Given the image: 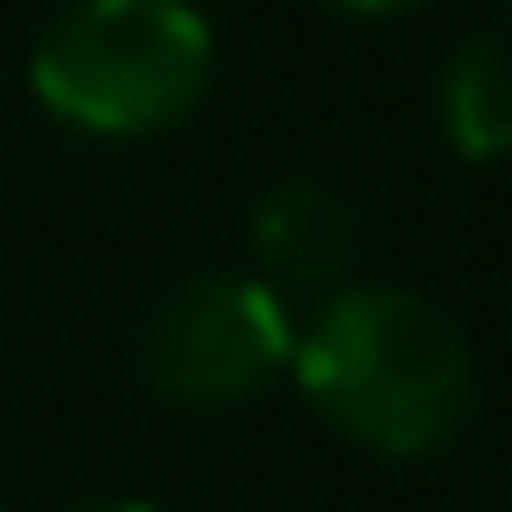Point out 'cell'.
Instances as JSON below:
<instances>
[{"label": "cell", "instance_id": "obj_1", "mask_svg": "<svg viewBox=\"0 0 512 512\" xmlns=\"http://www.w3.org/2000/svg\"><path fill=\"white\" fill-rule=\"evenodd\" d=\"M288 372L316 421H330L351 449L386 463L449 449L477 393V365L456 316L393 281L330 288L295 323Z\"/></svg>", "mask_w": 512, "mask_h": 512}, {"label": "cell", "instance_id": "obj_2", "mask_svg": "<svg viewBox=\"0 0 512 512\" xmlns=\"http://www.w3.org/2000/svg\"><path fill=\"white\" fill-rule=\"evenodd\" d=\"M218 71L190 0H71L29 57L36 106L92 141H155L183 127Z\"/></svg>", "mask_w": 512, "mask_h": 512}, {"label": "cell", "instance_id": "obj_3", "mask_svg": "<svg viewBox=\"0 0 512 512\" xmlns=\"http://www.w3.org/2000/svg\"><path fill=\"white\" fill-rule=\"evenodd\" d=\"M295 358V309L260 274L183 281L141 337L148 386L176 407H239L267 393Z\"/></svg>", "mask_w": 512, "mask_h": 512}, {"label": "cell", "instance_id": "obj_4", "mask_svg": "<svg viewBox=\"0 0 512 512\" xmlns=\"http://www.w3.org/2000/svg\"><path fill=\"white\" fill-rule=\"evenodd\" d=\"M253 260L274 295H330L351 281L358 225L351 204L323 183H274L253 211Z\"/></svg>", "mask_w": 512, "mask_h": 512}, {"label": "cell", "instance_id": "obj_5", "mask_svg": "<svg viewBox=\"0 0 512 512\" xmlns=\"http://www.w3.org/2000/svg\"><path fill=\"white\" fill-rule=\"evenodd\" d=\"M435 120H442V141L463 162L512 155V36H470L442 64Z\"/></svg>", "mask_w": 512, "mask_h": 512}, {"label": "cell", "instance_id": "obj_6", "mask_svg": "<svg viewBox=\"0 0 512 512\" xmlns=\"http://www.w3.org/2000/svg\"><path fill=\"white\" fill-rule=\"evenodd\" d=\"M330 8H344V15H400L414 0H330Z\"/></svg>", "mask_w": 512, "mask_h": 512}, {"label": "cell", "instance_id": "obj_7", "mask_svg": "<svg viewBox=\"0 0 512 512\" xmlns=\"http://www.w3.org/2000/svg\"><path fill=\"white\" fill-rule=\"evenodd\" d=\"M85 512H169V505H155V498H113V505H85Z\"/></svg>", "mask_w": 512, "mask_h": 512}, {"label": "cell", "instance_id": "obj_8", "mask_svg": "<svg viewBox=\"0 0 512 512\" xmlns=\"http://www.w3.org/2000/svg\"><path fill=\"white\" fill-rule=\"evenodd\" d=\"M505 8H512V0H505Z\"/></svg>", "mask_w": 512, "mask_h": 512}]
</instances>
